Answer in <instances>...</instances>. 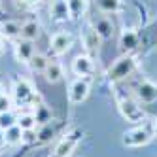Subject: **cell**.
<instances>
[{"label":"cell","instance_id":"cell-1","mask_svg":"<svg viewBox=\"0 0 157 157\" xmlns=\"http://www.w3.org/2000/svg\"><path fill=\"white\" fill-rule=\"evenodd\" d=\"M157 131V123L146 119L142 125H136L129 131L123 132V146L127 148H140V146H146Z\"/></svg>","mask_w":157,"mask_h":157},{"label":"cell","instance_id":"cell-2","mask_svg":"<svg viewBox=\"0 0 157 157\" xmlns=\"http://www.w3.org/2000/svg\"><path fill=\"white\" fill-rule=\"evenodd\" d=\"M12 98L17 106H30L34 110V106L40 102V97L36 95L34 87L30 85V82L23 80V78H17L13 82V87H12Z\"/></svg>","mask_w":157,"mask_h":157},{"label":"cell","instance_id":"cell-3","mask_svg":"<svg viewBox=\"0 0 157 157\" xmlns=\"http://www.w3.org/2000/svg\"><path fill=\"white\" fill-rule=\"evenodd\" d=\"M136 70V61L131 55H123L119 57L114 64L110 66L108 70V78L112 83H119V82H125L129 76H132V72Z\"/></svg>","mask_w":157,"mask_h":157},{"label":"cell","instance_id":"cell-4","mask_svg":"<svg viewBox=\"0 0 157 157\" xmlns=\"http://www.w3.org/2000/svg\"><path fill=\"white\" fill-rule=\"evenodd\" d=\"M116 95H117L119 112H121V116L125 117L127 121H131V123L146 121V112L142 110V106H138V102L132 97H129V95H119V93H116Z\"/></svg>","mask_w":157,"mask_h":157},{"label":"cell","instance_id":"cell-5","mask_svg":"<svg viewBox=\"0 0 157 157\" xmlns=\"http://www.w3.org/2000/svg\"><path fill=\"white\" fill-rule=\"evenodd\" d=\"M82 138H83V131H80V129H74L70 132H66L61 138V142L55 146V150L51 151L49 157H68L76 150V146L80 144Z\"/></svg>","mask_w":157,"mask_h":157},{"label":"cell","instance_id":"cell-6","mask_svg":"<svg viewBox=\"0 0 157 157\" xmlns=\"http://www.w3.org/2000/svg\"><path fill=\"white\" fill-rule=\"evenodd\" d=\"M89 91H91V78H80L78 76L68 85V102L74 104V106L82 104L89 97Z\"/></svg>","mask_w":157,"mask_h":157},{"label":"cell","instance_id":"cell-7","mask_svg":"<svg viewBox=\"0 0 157 157\" xmlns=\"http://www.w3.org/2000/svg\"><path fill=\"white\" fill-rule=\"evenodd\" d=\"M72 46H74V36L68 30L55 32V34L51 36V40H49V51H51L53 57H61V55L68 53Z\"/></svg>","mask_w":157,"mask_h":157},{"label":"cell","instance_id":"cell-8","mask_svg":"<svg viewBox=\"0 0 157 157\" xmlns=\"http://www.w3.org/2000/svg\"><path fill=\"white\" fill-rule=\"evenodd\" d=\"M72 72L80 78H91L95 74V63H93V57L91 55H78L72 61Z\"/></svg>","mask_w":157,"mask_h":157},{"label":"cell","instance_id":"cell-9","mask_svg":"<svg viewBox=\"0 0 157 157\" xmlns=\"http://www.w3.org/2000/svg\"><path fill=\"white\" fill-rule=\"evenodd\" d=\"M82 44L87 51V55H97L100 51V44H102V38L97 34V30L93 25H87L85 30L82 32Z\"/></svg>","mask_w":157,"mask_h":157},{"label":"cell","instance_id":"cell-10","mask_svg":"<svg viewBox=\"0 0 157 157\" xmlns=\"http://www.w3.org/2000/svg\"><path fill=\"white\" fill-rule=\"evenodd\" d=\"M134 95L140 102L144 104H150V102H155L157 100V85L150 80H142L136 87H134Z\"/></svg>","mask_w":157,"mask_h":157},{"label":"cell","instance_id":"cell-11","mask_svg":"<svg viewBox=\"0 0 157 157\" xmlns=\"http://www.w3.org/2000/svg\"><path fill=\"white\" fill-rule=\"evenodd\" d=\"M13 51H15V59L19 63H23L27 64L30 61V57L36 53V48H34V42H30V40H17L15 42V46H13Z\"/></svg>","mask_w":157,"mask_h":157},{"label":"cell","instance_id":"cell-12","mask_svg":"<svg viewBox=\"0 0 157 157\" xmlns=\"http://www.w3.org/2000/svg\"><path fill=\"white\" fill-rule=\"evenodd\" d=\"M49 15L55 23H64L70 19V12H68V2L66 0H51L49 6Z\"/></svg>","mask_w":157,"mask_h":157},{"label":"cell","instance_id":"cell-13","mask_svg":"<svg viewBox=\"0 0 157 157\" xmlns=\"http://www.w3.org/2000/svg\"><path fill=\"white\" fill-rule=\"evenodd\" d=\"M93 27H95V30H97V34L102 38V42L104 40H112V36H114V23H112V19L108 17V15H100L98 19H95L93 21Z\"/></svg>","mask_w":157,"mask_h":157},{"label":"cell","instance_id":"cell-14","mask_svg":"<svg viewBox=\"0 0 157 157\" xmlns=\"http://www.w3.org/2000/svg\"><path fill=\"white\" fill-rule=\"evenodd\" d=\"M40 34H42V27H40V23L36 19H29L25 23H21V34H19L21 40L34 42V40L40 38Z\"/></svg>","mask_w":157,"mask_h":157},{"label":"cell","instance_id":"cell-15","mask_svg":"<svg viewBox=\"0 0 157 157\" xmlns=\"http://www.w3.org/2000/svg\"><path fill=\"white\" fill-rule=\"evenodd\" d=\"M59 127H61L59 119H51L49 123L42 125L40 131H38V140H36V142H40V144H48V142H51L55 136H57Z\"/></svg>","mask_w":157,"mask_h":157},{"label":"cell","instance_id":"cell-16","mask_svg":"<svg viewBox=\"0 0 157 157\" xmlns=\"http://www.w3.org/2000/svg\"><path fill=\"white\" fill-rule=\"evenodd\" d=\"M138 46V34H136V30L134 29H125L121 32V36H119V48L123 53H131L132 49H136Z\"/></svg>","mask_w":157,"mask_h":157},{"label":"cell","instance_id":"cell-17","mask_svg":"<svg viewBox=\"0 0 157 157\" xmlns=\"http://www.w3.org/2000/svg\"><path fill=\"white\" fill-rule=\"evenodd\" d=\"M64 76V70H63V64L59 61H49L46 70H44V78H46L48 83H59Z\"/></svg>","mask_w":157,"mask_h":157},{"label":"cell","instance_id":"cell-18","mask_svg":"<svg viewBox=\"0 0 157 157\" xmlns=\"http://www.w3.org/2000/svg\"><path fill=\"white\" fill-rule=\"evenodd\" d=\"M17 125L23 129V131H29V129H36L38 121H36V116H34V110H25V112H19L17 114Z\"/></svg>","mask_w":157,"mask_h":157},{"label":"cell","instance_id":"cell-19","mask_svg":"<svg viewBox=\"0 0 157 157\" xmlns=\"http://www.w3.org/2000/svg\"><path fill=\"white\" fill-rule=\"evenodd\" d=\"M21 140H23V129H21L19 125H13L4 131V144L6 146H12V148H15V146L21 144Z\"/></svg>","mask_w":157,"mask_h":157},{"label":"cell","instance_id":"cell-20","mask_svg":"<svg viewBox=\"0 0 157 157\" xmlns=\"http://www.w3.org/2000/svg\"><path fill=\"white\" fill-rule=\"evenodd\" d=\"M97 8L98 12H102L106 15H112V13H119L123 10V2L121 0H97Z\"/></svg>","mask_w":157,"mask_h":157},{"label":"cell","instance_id":"cell-21","mask_svg":"<svg viewBox=\"0 0 157 157\" xmlns=\"http://www.w3.org/2000/svg\"><path fill=\"white\" fill-rule=\"evenodd\" d=\"M68 2V12H70V19H80L87 13V0H66Z\"/></svg>","mask_w":157,"mask_h":157},{"label":"cell","instance_id":"cell-22","mask_svg":"<svg viewBox=\"0 0 157 157\" xmlns=\"http://www.w3.org/2000/svg\"><path fill=\"white\" fill-rule=\"evenodd\" d=\"M48 63H49V59L46 57V55L34 53V55L30 57V61L27 63V66H29V70H30V72H40V74H44V70H46Z\"/></svg>","mask_w":157,"mask_h":157},{"label":"cell","instance_id":"cell-23","mask_svg":"<svg viewBox=\"0 0 157 157\" xmlns=\"http://www.w3.org/2000/svg\"><path fill=\"white\" fill-rule=\"evenodd\" d=\"M0 34L6 36V38H19L21 34V25L17 21H4V23H0Z\"/></svg>","mask_w":157,"mask_h":157},{"label":"cell","instance_id":"cell-24","mask_svg":"<svg viewBox=\"0 0 157 157\" xmlns=\"http://www.w3.org/2000/svg\"><path fill=\"white\" fill-rule=\"evenodd\" d=\"M34 116H36V121H38V125L42 127V125H46V123H49L51 119H53V116H51V110L46 106L40 100V102L34 106Z\"/></svg>","mask_w":157,"mask_h":157},{"label":"cell","instance_id":"cell-25","mask_svg":"<svg viewBox=\"0 0 157 157\" xmlns=\"http://www.w3.org/2000/svg\"><path fill=\"white\" fill-rule=\"evenodd\" d=\"M17 125V114L13 110H10V112H4V114H0V129L6 131L10 127H13Z\"/></svg>","mask_w":157,"mask_h":157},{"label":"cell","instance_id":"cell-26","mask_svg":"<svg viewBox=\"0 0 157 157\" xmlns=\"http://www.w3.org/2000/svg\"><path fill=\"white\" fill-rule=\"evenodd\" d=\"M13 110V98L10 95H0V114H4V112H10Z\"/></svg>","mask_w":157,"mask_h":157},{"label":"cell","instance_id":"cell-27","mask_svg":"<svg viewBox=\"0 0 157 157\" xmlns=\"http://www.w3.org/2000/svg\"><path fill=\"white\" fill-rule=\"evenodd\" d=\"M36 140H38V132H36V129L23 131V140H21V144H34Z\"/></svg>","mask_w":157,"mask_h":157},{"label":"cell","instance_id":"cell-28","mask_svg":"<svg viewBox=\"0 0 157 157\" xmlns=\"http://www.w3.org/2000/svg\"><path fill=\"white\" fill-rule=\"evenodd\" d=\"M21 2H23V4H27V6H36V4L40 2V0H21Z\"/></svg>","mask_w":157,"mask_h":157},{"label":"cell","instance_id":"cell-29","mask_svg":"<svg viewBox=\"0 0 157 157\" xmlns=\"http://www.w3.org/2000/svg\"><path fill=\"white\" fill-rule=\"evenodd\" d=\"M2 144H4V131L0 129V146H2Z\"/></svg>","mask_w":157,"mask_h":157},{"label":"cell","instance_id":"cell-30","mask_svg":"<svg viewBox=\"0 0 157 157\" xmlns=\"http://www.w3.org/2000/svg\"><path fill=\"white\" fill-rule=\"evenodd\" d=\"M2 51H4V42L0 40V55H2Z\"/></svg>","mask_w":157,"mask_h":157},{"label":"cell","instance_id":"cell-31","mask_svg":"<svg viewBox=\"0 0 157 157\" xmlns=\"http://www.w3.org/2000/svg\"><path fill=\"white\" fill-rule=\"evenodd\" d=\"M0 95H4V85L0 83Z\"/></svg>","mask_w":157,"mask_h":157}]
</instances>
